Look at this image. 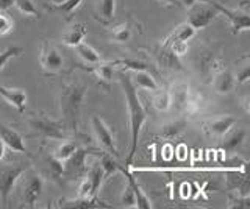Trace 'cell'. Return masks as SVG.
I'll return each instance as SVG.
<instances>
[{"label":"cell","instance_id":"obj_1","mask_svg":"<svg viewBox=\"0 0 250 209\" xmlns=\"http://www.w3.org/2000/svg\"><path fill=\"white\" fill-rule=\"evenodd\" d=\"M119 83L124 91V97H125V105H127V111H128V125H130V153L127 158V166H130L133 159L136 156L138 152V142H139V133L141 128L147 120V111L144 110L143 103H141L139 95H138V89L133 86L130 74L127 72H121L119 74Z\"/></svg>","mask_w":250,"mask_h":209},{"label":"cell","instance_id":"obj_2","mask_svg":"<svg viewBox=\"0 0 250 209\" xmlns=\"http://www.w3.org/2000/svg\"><path fill=\"white\" fill-rule=\"evenodd\" d=\"M86 92H88V86L82 81L69 83L60 92L58 105H60L61 120L69 130V133H75L78 128Z\"/></svg>","mask_w":250,"mask_h":209},{"label":"cell","instance_id":"obj_3","mask_svg":"<svg viewBox=\"0 0 250 209\" xmlns=\"http://www.w3.org/2000/svg\"><path fill=\"white\" fill-rule=\"evenodd\" d=\"M27 123L31 131H35L38 136L47 139L64 141L69 136V130L62 123V120H52L44 114H31L27 119Z\"/></svg>","mask_w":250,"mask_h":209},{"label":"cell","instance_id":"obj_4","mask_svg":"<svg viewBox=\"0 0 250 209\" xmlns=\"http://www.w3.org/2000/svg\"><path fill=\"white\" fill-rule=\"evenodd\" d=\"M27 170V166L18 164H2L0 166V200L3 206H8V201L13 193L16 183L21 180V175Z\"/></svg>","mask_w":250,"mask_h":209},{"label":"cell","instance_id":"obj_5","mask_svg":"<svg viewBox=\"0 0 250 209\" xmlns=\"http://www.w3.org/2000/svg\"><path fill=\"white\" fill-rule=\"evenodd\" d=\"M21 181V200L22 203H25L27 206L33 208L36 205V201L39 200L44 189V180L41 175H38L33 170H25L22 175Z\"/></svg>","mask_w":250,"mask_h":209},{"label":"cell","instance_id":"obj_6","mask_svg":"<svg viewBox=\"0 0 250 209\" xmlns=\"http://www.w3.org/2000/svg\"><path fill=\"white\" fill-rule=\"evenodd\" d=\"M197 33V30H195L191 24H180L178 27H175V30L172 32L166 39L163 41V47H167L170 49L172 52H175L177 55H183V53L188 50V44L192 39Z\"/></svg>","mask_w":250,"mask_h":209},{"label":"cell","instance_id":"obj_7","mask_svg":"<svg viewBox=\"0 0 250 209\" xmlns=\"http://www.w3.org/2000/svg\"><path fill=\"white\" fill-rule=\"evenodd\" d=\"M217 14L219 13L205 0L203 3L195 2L188 8V24H191L195 30H203L216 19Z\"/></svg>","mask_w":250,"mask_h":209},{"label":"cell","instance_id":"obj_8","mask_svg":"<svg viewBox=\"0 0 250 209\" xmlns=\"http://www.w3.org/2000/svg\"><path fill=\"white\" fill-rule=\"evenodd\" d=\"M39 63L47 74H58L64 69V58L57 49V45L50 41H44L41 45V55H39Z\"/></svg>","mask_w":250,"mask_h":209},{"label":"cell","instance_id":"obj_9","mask_svg":"<svg viewBox=\"0 0 250 209\" xmlns=\"http://www.w3.org/2000/svg\"><path fill=\"white\" fill-rule=\"evenodd\" d=\"M205 2H208L217 13L224 14V16L230 20L233 33H241V32H247V30H249V27H250V18H249L247 11L229 10V8H225L224 5L216 2V0H205Z\"/></svg>","mask_w":250,"mask_h":209},{"label":"cell","instance_id":"obj_10","mask_svg":"<svg viewBox=\"0 0 250 209\" xmlns=\"http://www.w3.org/2000/svg\"><path fill=\"white\" fill-rule=\"evenodd\" d=\"M92 130L96 133L97 137V142L100 144V147L104 149L106 153L113 154V156H117V149H116V141H114V136H113V131L109 128L106 123L102 120L99 115H94L92 120Z\"/></svg>","mask_w":250,"mask_h":209},{"label":"cell","instance_id":"obj_11","mask_svg":"<svg viewBox=\"0 0 250 209\" xmlns=\"http://www.w3.org/2000/svg\"><path fill=\"white\" fill-rule=\"evenodd\" d=\"M0 139L3 141V144L6 145V149H10L16 153H28L27 145L23 137L21 136L19 131H16L13 127L6 125V123L0 122Z\"/></svg>","mask_w":250,"mask_h":209},{"label":"cell","instance_id":"obj_12","mask_svg":"<svg viewBox=\"0 0 250 209\" xmlns=\"http://www.w3.org/2000/svg\"><path fill=\"white\" fill-rule=\"evenodd\" d=\"M234 125H236V119L233 115H219V117L205 122L203 128H205V133L211 137H222Z\"/></svg>","mask_w":250,"mask_h":209},{"label":"cell","instance_id":"obj_13","mask_svg":"<svg viewBox=\"0 0 250 209\" xmlns=\"http://www.w3.org/2000/svg\"><path fill=\"white\" fill-rule=\"evenodd\" d=\"M246 130L244 128H231L229 133H225L222 136V142H221V150L225 153H236L242 144L246 141Z\"/></svg>","mask_w":250,"mask_h":209},{"label":"cell","instance_id":"obj_14","mask_svg":"<svg viewBox=\"0 0 250 209\" xmlns=\"http://www.w3.org/2000/svg\"><path fill=\"white\" fill-rule=\"evenodd\" d=\"M236 86V78L230 69H219L213 75V88L217 94H229Z\"/></svg>","mask_w":250,"mask_h":209},{"label":"cell","instance_id":"obj_15","mask_svg":"<svg viewBox=\"0 0 250 209\" xmlns=\"http://www.w3.org/2000/svg\"><path fill=\"white\" fill-rule=\"evenodd\" d=\"M133 86L136 89H146V91H156L160 88L158 81L153 78V75L144 67L133 69V74L130 75Z\"/></svg>","mask_w":250,"mask_h":209},{"label":"cell","instance_id":"obj_16","mask_svg":"<svg viewBox=\"0 0 250 209\" xmlns=\"http://www.w3.org/2000/svg\"><path fill=\"white\" fill-rule=\"evenodd\" d=\"M58 208H69V209H94V208H111L109 205L99 201L96 197H77V198H69V200H60Z\"/></svg>","mask_w":250,"mask_h":209},{"label":"cell","instance_id":"obj_17","mask_svg":"<svg viewBox=\"0 0 250 209\" xmlns=\"http://www.w3.org/2000/svg\"><path fill=\"white\" fill-rule=\"evenodd\" d=\"M0 95H2L8 103L13 105L19 113L25 111L27 106V92L21 88H5L0 84Z\"/></svg>","mask_w":250,"mask_h":209},{"label":"cell","instance_id":"obj_18","mask_svg":"<svg viewBox=\"0 0 250 209\" xmlns=\"http://www.w3.org/2000/svg\"><path fill=\"white\" fill-rule=\"evenodd\" d=\"M156 58H158V63L164 69H169V71H182L183 69L178 55L167 47H163L161 45V47L156 50Z\"/></svg>","mask_w":250,"mask_h":209},{"label":"cell","instance_id":"obj_19","mask_svg":"<svg viewBox=\"0 0 250 209\" xmlns=\"http://www.w3.org/2000/svg\"><path fill=\"white\" fill-rule=\"evenodd\" d=\"M119 170L124 173L125 181H127V183L131 186L133 192H135V195H136V208H139V209H150V208H152L150 200H148L146 193H144L143 190H141L138 181L135 180V176H133L127 169H122L121 166H119Z\"/></svg>","mask_w":250,"mask_h":209},{"label":"cell","instance_id":"obj_20","mask_svg":"<svg viewBox=\"0 0 250 209\" xmlns=\"http://www.w3.org/2000/svg\"><path fill=\"white\" fill-rule=\"evenodd\" d=\"M186 127H188V120L183 117L166 122L160 127V136L164 139H175L183 133Z\"/></svg>","mask_w":250,"mask_h":209},{"label":"cell","instance_id":"obj_21","mask_svg":"<svg viewBox=\"0 0 250 209\" xmlns=\"http://www.w3.org/2000/svg\"><path fill=\"white\" fill-rule=\"evenodd\" d=\"M189 92H191V88L188 86V84H185V83L174 84L172 89L169 91L172 106H175V110H178V111H183L186 100L189 97Z\"/></svg>","mask_w":250,"mask_h":209},{"label":"cell","instance_id":"obj_22","mask_svg":"<svg viewBox=\"0 0 250 209\" xmlns=\"http://www.w3.org/2000/svg\"><path fill=\"white\" fill-rule=\"evenodd\" d=\"M86 35H88V30H86L83 24H74L66 30L64 35H62V42L66 45H70V47H75V45L84 41Z\"/></svg>","mask_w":250,"mask_h":209},{"label":"cell","instance_id":"obj_23","mask_svg":"<svg viewBox=\"0 0 250 209\" xmlns=\"http://www.w3.org/2000/svg\"><path fill=\"white\" fill-rule=\"evenodd\" d=\"M75 50H77V55L80 57L84 63H88V64H97V63H100L102 61V58H100V53L92 47L91 44H88V42H80L78 45H75L74 47Z\"/></svg>","mask_w":250,"mask_h":209},{"label":"cell","instance_id":"obj_24","mask_svg":"<svg viewBox=\"0 0 250 209\" xmlns=\"http://www.w3.org/2000/svg\"><path fill=\"white\" fill-rule=\"evenodd\" d=\"M203 108H205V98H203L202 94L199 92H194L191 89L189 92V97L186 100V105L183 108V113L189 114V115H194V114H199L203 111Z\"/></svg>","mask_w":250,"mask_h":209},{"label":"cell","instance_id":"obj_25","mask_svg":"<svg viewBox=\"0 0 250 209\" xmlns=\"http://www.w3.org/2000/svg\"><path fill=\"white\" fill-rule=\"evenodd\" d=\"M152 105L156 111H160V113H166L169 111L170 108H172V102H170V94H169V91L166 89H156V92L153 94L152 97Z\"/></svg>","mask_w":250,"mask_h":209},{"label":"cell","instance_id":"obj_26","mask_svg":"<svg viewBox=\"0 0 250 209\" xmlns=\"http://www.w3.org/2000/svg\"><path fill=\"white\" fill-rule=\"evenodd\" d=\"M77 149H78V147L75 145V142H72V141H66V139H64V142L61 141V142L57 145V149L53 150V154H52V156H53L55 159H58L60 162H62V164H64V162L75 153Z\"/></svg>","mask_w":250,"mask_h":209},{"label":"cell","instance_id":"obj_27","mask_svg":"<svg viewBox=\"0 0 250 209\" xmlns=\"http://www.w3.org/2000/svg\"><path fill=\"white\" fill-rule=\"evenodd\" d=\"M116 0H99V16L104 24L111 22L114 18Z\"/></svg>","mask_w":250,"mask_h":209},{"label":"cell","instance_id":"obj_28","mask_svg":"<svg viewBox=\"0 0 250 209\" xmlns=\"http://www.w3.org/2000/svg\"><path fill=\"white\" fill-rule=\"evenodd\" d=\"M114 66L116 63H97L94 64V72H96L97 78H100L102 81H111L113 80V74H114Z\"/></svg>","mask_w":250,"mask_h":209},{"label":"cell","instance_id":"obj_29","mask_svg":"<svg viewBox=\"0 0 250 209\" xmlns=\"http://www.w3.org/2000/svg\"><path fill=\"white\" fill-rule=\"evenodd\" d=\"M111 39L114 42L125 44L131 39V28L130 24H121L111 30Z\"/></svg>","mask_w":250,"mask_h":209},{"label":"cell","instance_id":"obj_30","mask_svg":"<svg viewBox=\"0 0 250 209\" xmlns=\"http://www.w3.org/2000/svg\"><path fill=\"white\" fill-rule=\"evenodd\" d=\"M99 162L102 169H104V175L105 178H108L111 173H116L119 170V164L113 159V154L109 153H102V156L99 158Z\"/></svg>","mask_w":250,"mask_h":209},{"label":"cell","instance_id":"obj_31","mask_svg":"<svg viewBox=\"0 0 250 209\" xmlns=\"http://www.w3.org/2000/svg\"><path fill=\"white\" fill-rule=\"evenodd\" d=\"M22 53H23V47H19V45H11V47H6L5 50L0 52V72H2V69L6 66L8 61L22 55Z\"/></svg>","mask_w":250,"mask_h":209},{"label":"cell","instance_id":"obj_32","mask_svg":"<svg viewBox=\"0 0 250 209\" xmlns=\"http://www.w3.org/2000/svg\"><path fill=\"white\" fill-rule=\"evenodd\" d=\"M77 190H78L77 192L78 197H96V192H97V189L94 188L92 181L86 175L82 178L80 183H78V189Z\"/></svg>","mask_w":250,"mask_h":209},{"label":"cell","instance_id":"obj_33","mask_svg":"<svg viewBox=\"0 0 250 209\" xmlns=\"http://www.w3.org/2000/svg\"><path fill=\"white\" fill-rule=\"evenodd\" d=\"M14 6L18 8L22 14L31 18H39V13L36 10L35 3L31 0H14Z\"/></svg>","mask_w":250,"mask_h":209},{"label":"cell","instance_id":"obj_34","mask_svg":"<svg viewBox=\"0 0 250 209\" xmlns=\"http://www.w3.org/2000/svg\"><path fill=\"white\" fill-rule=\"evenodd\" d=\"M121 203L125 208H136V195H135V192H133L131 186L127 181H125V186H124L122 193H121Z\"/></svg>","mask_w":250,"mask_h":209},{"label":"cell","instance_id":"obj_35","mask_svg":"<svg viewBox=\"0 0 250 209\" xmlns=\"http://www.w3.org/2000/svg\"><path fill=\"white\" fill-rule=\"evenodd\" d=\"M234 78H236L238 84H244V83L249 81V78H250V61H249V57H244V59H242L238 72L234 74Z\"/></svg>","mask_w":250,"mask_h":209},{"label":"cell","instance_id":"obj_36","mask_svg":"<svg viewBox=\"0 0 250 209\" xmlns=\"http://www.w3.org/2000/svg\"><path fill=\"white\" fill-rule=\"evenodd\" d=\"M227 208H230V209H249L250 208V197L249 195L233 197L229 200Z\"/></svg>","mask_w":250,"mask_h":209},{"label":"cell","instance_id":"obj_37","mask_svg":"<svg viewBox=\"0 0 250 209\" xmlns=\"http://www.w3.org/2000/svg\"><path fill=\"white\" fill-rule=\"evenodd\" d=\"M14 22L11 20V18L5 14L3 11H0V36L8 35L13 30Z\"/></svg>","mask_w":250,"mask_h":209},{"label":"cell","instance_id":"obj_38","mask_svg":"<svg viewBox=\"0 0 250 209\" xmlns=\"http://www.w3.org/2000/svg\"><path fill=\"white\" fill-rule=\"evenodd\" d=\"M82 2H83V0H64L62 3L55 5V8L60 10V11H62L64 14H70V13H72Z\"/></svg>","mask_w":250,"mask_h":209},{"label":"cell","instance_id":"obj_39","mask_svg":"<svg viewBox=\"0 0 250 209\" xmlns=\"http://www.w3.org/2000/svg\"><path fill=\"white\" fill-rule=\"evenodd\" d=\"M11 6H14V0H0V11L10 10Z\"/></svg>","mask_w":250,"mask_h":209},{"label":"cell","instance_id":"obj_40","mask_svg":"<svg viewBox=\"0 0 250 209\" xmlns=\"http://www.w3.org/2000/svg\"><path fill=\"white\" fill-rule=\"evenodd\" d=\"M195 2H199V0H177V3L185 6V8H189V6H192Z\"/></svg>","mask_w":250,"mask_h":209},{"label":"cell","instance_id":"obj_41","mask_svg":"<svg viewBox=\"0 0 250 209\" xmlns=\"http://www.w3.org/2000/svg\"><path fill=\"white\" fill-rule=\"evenodd\" d=\"M5 154H6V145L3 144V141H2V139H0V162L3 161Z\"/></svg>","mask_w":250,"mask_h":209},{"label":"cell","instance_id":"obj_42","mask_svg":"<svg viewBox=\"0 0 250 209\" xmlns=\"http://www.w3.org/2000/svg\"><path fill=\"white\" fill-rule=\"evenodd\" d=\"M160 3L163 5H167V6H172V5H177V0H158Z\"/></svg>","mask_w":250,"mask_h":209},{"label":"cell","instance_id":"obj_43","mask_svg":"<svg viewBox=\"0 0 250 209\" xmlns=\"http://www.w3.org/2000/svg\"><path fill=\"white\" fill-rule=\"evenodd\" d=\"M242 106H244L246 113L249 114V111H250V110H249V95H246V97H244V100H242Z\"/></svg>","mask_w":250,"mask_h":209},{"label":"cell","instance_id":"obj_44","mask_svg":"<svg viewBox=\"0 0 250 209\" xmlns=\"http://www.w3.org/2000/svg\"><path fill=\"white\" fill-rule=\"evenodd\" d=\"M62 2H64V0H52L53 5H58V3H62Z\"/></svg>","mask_w":250,"mask_h":209}]
</instances>
